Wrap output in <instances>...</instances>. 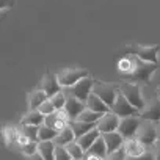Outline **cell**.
<instances>
[{"label": "cell", "mask_w": 160, "mask_h": 160, "mask_svg": "<svg viewBox=\"0 0 160 160\" xmlns=\"http://www.w3.org/2000/svg\"><path fill=\"white\" fill-rule=\"evenodd\" d=\"M107 160H127V155H126L124 148H121V149H118V151H115V152L108 154Z\"/></svg>", "instance_id": "35"}, {"label": "cell", "mask_w": 160, "mask_h": 160, "mask_svg": "<svg viewBox=\"0 0 160 160\" xmlns=\"http://www.w3.org/2000/svg\"><path fill=\"white\" fill-rule=\"evenodd\" d=\"M87 155H98V157H102V158H107L108 157V151H107V144L104 141V137L101 135L94 143L93 146L87 151Z\"/></svg>", "instance_id": "25"}, {"label": "cell", "mask_w": 160, "mask_h": 160, "mask_svg": "<svg viewBox=\"0 0 160 160\" xmlns=\"http://www.w3.org/2000/svg\"><path fill=\"white\" fill-rule=\"evenodd\" d=\"M158 52H160V44H152V46H143L132 42L126 49V55H135L143 61L149 63H158Z\"/></svg>", "instance_id": "2"}, {"label": "cell", "mask_w": 160, "mask_h": 160, "mask_svg": "<svg viewBox=\"0 0 160 160\" xmlns=\"http://www.w3.org/2000/svg\"><path fill=\"white\" fill-rule=\"evenodd\" d=\"M157 96H158V98H160V85H158V87H157Z\"/></svg>", "instance_id": "41"}, {"label": "cell", "mask_w": 160, "mask_h": 160, "mask_svg": "<svg viewBox=\"0 0 160 160\" xmlns=\"http://www.w3.org/2000/svg\"><path fill=\"white\" fill-rule=\"evenodd\" d=\"M57 135H58V132L50 129L49 126H46V124L39 126V141H53Z\"/></svg>", "instance_id": "29"}, {"label": "cell", "mask_w": 160, "mask_h": 160, "mask_svg": "<svg viewBox=\"0 0 160 160\" xmlns=\"http://www.w3.org/2000/svg\"><path fill=\"white\" fill-rule=\"evenodd\" d=\"M47 99H49V96L46 94V91L41 90V88H36V90H33V91L28 93V98H27V101H28V108H30V110H38Z\"/></svg>", "instance_id": "17"}, {"label": "cell", "mask_w": 160, "mask_h": 160, "mask_svg": "<svg viewBox=\"0 0 160 160\" xmlns=\"http://www.w3.org/2000/svg\"><path fill=\"white\" fill-rule=\"evenodd\" d=\"M102 137H104V141H105V144H107V151H108V154H112V152L121 149V148L124 146V141H126L124 137H122L118 130L102 133Z\"/></svg>", "instance_id": "16"}, {"label": "cell", "mask_w": 160, "mask_h": 160, "mask_svg": "<svg viewBox=\"0 0 160 160\" xmlns=\"http://www.w3.org/2000/svg\"><path fill=\"white\" fill-rule=\"evenodd\" d=\"M41 90L46 91V94L49 96V99L52 96H55L57 93H60L61 90H64L61 85H60V80H58V75L47 71L44 75H42V80H41V85H39Z\"/></svg>", "instance_id": "10"}, {"label": "cell", "mask_w": 160, "mask_h": 160, "mask_svg": "<svg viewBox=\"0 0 160 160\" xmlns=\"http://www.w3.org/2000/svg\"><path fill=\"white\" fill-rule=\"evenodd\" d=\"M133 66H135V57L133 55H124L118 61V71H119L121 78H124L126 75H129L133 71Z\"/></svg>", "instance_id": "24"}, {"label": "cell", "mask_w": 160, "mask_h": 160, "mask_svg": "<svg viewBox=\"0 0 160 160\" xmlns=\"http://www.w3.org/2000/svg\"><path fill=\"white\" fill-rule=\"evenodd\" d=\"M55 160H74L64 146H57L55 149Z\"/></svg>", "instance_id": "33"}, {"label": "cell", "mask_w": 160, "mask_h": 160, "mask_svg": "<svg viewBox=\"0 0 160 160\" xmlns=\"http://www.w3.org/2000/svg\"><path fill=\"white\" fill-rule=\"evenodd\" d=\"M64 148L68 149V152L71 154V157H72L74 160H83V158L87 157V152L83 151L82 146L77 143V140L72 141V143H69V144H66Z\"/></svg>", "instance_id": "27"}, {"label": "cell", "mask_w": 160, "mask_h": 160, "mask_svg": "<svg viewBox=\"0 0 160 160\" xmlns=\"http://www.w3.org/2000/svg\"><path fill=\"white\" fill-rule=\"evenodd\" d=\"M155 71H157V63L143 61L138 57H135L133 71L129 75H126L124 80L126 82H132V83H138V85H149L152 82V75L155 74Z\"/></svg>", "instance_id": "1"}, {"label": "cell", "mask_w": 160, "mask_h": 160, "mask_svg": "<svg viewBox=\"0 0 160 160\" xmlns=\"http://www.w3.org/2000/svg\"><path fill=\"white\" fill-rule=\"evenodd\" d=\"M46 122V116L39 110H28L21 118V126H42Z\"/></svg>", "instance_id": "18"}, {"label": "cell", "mask_w": 160, "mask_h": 160, "mask_svg": "<svg viewBox=\"0 0 160 160\" xmlns=\"http://www.w3.org/2000/svg\"><path fill=\"white\" fill-rule=\"evenodd\" d=\"M124 151H126V155L127 158H133V157H138L141 154H144L148 151V148L135 137V138H127L124 141Z\"/></svg>", "instance_id": "15"}, {"label": "cell", "mask_w": 160, "mask_h": 160, "mask_svg": "<svg viewBox=\"0 0 160 160\" xmlns=\"http://www.w3.org/2000/svg\"><path fill=\"white\" fill-rule=\"evenodd\" d=\"M55 149L57 144L53 141H39L38 151L44 157V160H55Z\"/></svg>", "instance_id": "26"}, {"label": "cell", "mask_w": 160, "mask_h": 160, "mask_svg": "<svg viewBox=\"0 0 160 160\" xmlns=\"http://www.w3.org/2000/svg\"><path fill=\"white\" fill-rule=\"evenodd\" d=\"M57 75H58V80H60V85L63 88H71L77 82H80L82 78L88 77L90 72L83 68H68V69L60 71Z\"/></svg>", "instance_id": "6"}, {"label": "cell", "mask_w": 160, "mask_h": 160, "mask_svg": "<svg viewBox=\"0 0 160 160\" xmlns=\"http://www.w3.org/2000/svg\"><path fill=\"white\" fill-rule=\"evenodd\" d=\"M14 2L16 0H0V11H2V14H5L10 8H13Z\"/></svg>", "instance_id": "36"}, {"label": "cell", "mask_w": 160, "mask_h": 160, "mask_svg": "<svg viewBox=\"0 0 160 160\" xmlns=\"http://www.w3.org/2000/svg\"><path fill=\"white\" fill-rule=\"evenodd\" d=\"M87 108H90V110H93V112H98V113H102V115H105V113L110 112V107H108L98 94H94V93L90 94V98H88V101H87Z\"/></svg>", "instance_id": "19"}, {"label": "cell", "mask_w": 160, "mask_h": 160, "mask_svg": "<svg viewBox=\"0 0 160 160\" xmlns=\"http://www.w3.org/2000/svg\"><path fill=\"white\" fill-rule=\"evenodd\" d=\"M102 133H101V130L96 127V129H93V130H90L88 133H85V135H82V137H80V138H77V143L80 144V146H82L83 148V151L87 152L91 146H93V143L101 137Z\"/></svg>", "instance_id": "23"}, {"label": "cell", "mask_w": 160, "mask_h": 160, "mask_svg": "<svg viewBox=\"0 0 160 160\" xmlns=\"http://www.w3.org/2000/svg\"><path fill=\"white\" fill-rule=\"evenodd\" d=\"M141 121H143V119H141L140 116H126V118H121L119 126H118V132L124 137V140H127V138H135Z\"/></svg>", "instance_id": "9"}, {"label": "cell", "mask_w": 160, "mask_h": 160, "mask_svg": "<svg viewBox=\"0 0 160 160\" xmlns=\"http://www.w3.org/2000/svg\"><path fill=\"white\" fill-rule=\"evenodd\" d=\"M94 83H96V80H94L91 75H88V77L82 78L80 82H77L74 87H71V88H64V90H66L69 94L75 96L77 99H80L82 102H85V104H87V101H88L90 94L93 93Z\"/></svg>", "instance_id": "7"}, {"label": "cell", "mask_w": 160, "mask_h": 160, "mask_svg": "<svg viewBox=\"0 0 160 160\" xmlns=\"http://www.w3.org/2000/svg\"><path fill=\"white\" fill-rule=\"evenodd\" d=\"M140 118L144 121L160 122V98H154L146 104V107L140 112Z\"/></svg>", "instance_id": "13"}, {"label": "cell", "mask_w": 160, "mask_h": 160, "mask_svg": "<svg viewBox=\"0 0 160 160\" xmlns=\"http://www.w3.org/2000/svg\"><path fill=\"white\" fill-rule=\"evenodd\" d=\"M158 124V133H160V122H157Z\"/></svg>", "instance_id": "42"}, {"label": "cell", "mask_w": 160, "mask_h": 160, "mask_svg": "<svg viewBox=\"0 0 160 160\" xmlns=\"http://www.w3.org/2000/svg\"><path fill=\"white\" fill-rule=\"evenodd\" d=\"M21 132L30 141H39V127L38 126H21Z\"/></svg>", "instance_id": "30"}, {"label": "cell", "mask_w": 160, "mask_h": 160, "mask_svg": "<svg viewBox=\"0 0 160 160\" xmlns=\"http://www.w3.org/2000/svg\"><path fill=\"white\" fill-rule=\"evenodd\" d=\"M38 110H39V112H41L44 116H49V115H52V113H53L57 108L53 107V104L50 102V99H47V101H46V102H44V104H42V105H41Z\"/></svg>", "instance_id": "34"}, {"label": "cell", "mask_w": 160, "mask_h": 160, "mask_svg": "<svg viewBox=\"0 0 160 160\" xmlns=\"http://www.w3.org/2000/svg\"><path fill=\"white\" fill-rule=\"evenodd\" d=\"M69 124H71V127H72V130L75 133V138H80L82 135H85L90 130L98 127V124H94V122H85V121H78V119H74Z\"/></svg>", "instance_id": "22"}, {"label": "cell", "mask_w": 160, "mask_h": 160, "mask_svg": "<svg viewBox=\"0 0 160 160\" xmlns=\"http://www.w3.org/2000/svg\"><path fill=\"white\" fill-rule=\"evenodd\" d=\"M137 138L146 146V148H152L155 144V141L160 138L158 133V124L152 122V121H141L138 132H137Z\"/></svg>", "instance_id": "4"}, {"label": "cell", "mask_w": 160, "mask_h": 160, "mask_svg": "<svg viewBox=\"0 0 160 160\" xmlns=\"http://www.w3.org/2000/svg\"><path fill=\"white\" fill-rule=\"evenodd\" d=\"M151 149H152V152H154V155H155V160H160V138L155 141V144H154Z\"/></svg>", "instance_id": "38"}, {"label": "cell", "mask_w": 160, "mask_h": 160, "mask_svg": "<svg viewBox=\"0 0 160 160\" xmlns=\"http://www.w3.org/2000/svg\"><path fill=\"white\" fill-rule=\"evenodd\" d=\"M38 146H39V141H30V143H27L25 146H22L19 151H21L25 157H28V155L38 152Z\"/></svg>", "instance_id": "32"}, {"label": "cell", "mask_w": 160, "mask_h": 160, "mask_svg": "<svg viewBox=\"0 0 160 160\" xmlns=\"http://www.w3.org/2000/svg\"><path fill=\"white\" fill-rule=\"evenodd\" d=\"M25 160H44V157H42V155H41V152L38 151V152H35V154H32V155L25 157Z\"/></svg>", "instance_id": "39"}, {"label": "cell", "mask_w": 160, "mask_h": 160, "mask_svg": "<svg viewBox=\"0 0 160 160\" xmlns=\"http://www.w3.org/2000/svg\"><path fill=\"white\" fill-rule=\"evenodd\" d=\"M66 99H68V94H66V90H61L60 93H57L55 96L50 98V102L53 104V107L57 110H63L64 105H66Z\"/></svg>", "instance_id": "31"}, {"label": "cell", "mask_w": 160, "mask_h": 160, "mask_svg": "<svg viewBox=\"0 0 160 160\" xmlns=\"http://www.w3.org/2000/svg\"><path fill=\"white\" fill-rule=\"evenodd\" d=\"M69 122H71V119H69V116L66 115L64 110H55L52 115L46 116V122H44V124L49 126L50 129L60 132V130H63L66 126H69Z\"/></svg>", "instance_id": "12"}, {"label": "cell", "mask_w": 160, "mask_h": 160, "mask_svg": "<svg viewBox=\"0 0 160 160\" xmlns=\"http://www.w3.org/2000/svg\"><path fill=\"white\" fill-rule=\"evenodd\" d=\"M110 112H113V113H115L116 116H119V118H126V116H140V112L126 99V96H124L121 91H119V94H118L115 104L112 105Z\"/></svg>", "instance_id": "8"}, {"label": "cell", "mask_w": 160, "mask_h": 160, "mask_svg": "<svg viewBox=\"0 0 160 160\" xmlns=\"http://www.w3.org/2000/svg\"><path fill=\"white\" fill-rule=\"evenodd\" d=\"M119 121H121L119 116H116L113 112H108V113L102 115V118L99 119V122H98V129L101 130V133L115 132V130H118Z\"/></svg>", "instance_id": "14"}, {"label": "cell", "mask_w": 160, "mask_h": 160, "mask_svg": "<svg viewBox=\"0 0 160 160\" xmlns=\"http://www.w3.org/2000/svg\"><path fill=\"white\" fill-rule=\"evenodd\" d=\"M93 93L98 94L112 108V105L115 104V101L119 94V83H107V82H98L96 80Z\"/></svg>", "instance_id": "5"}, {"label": "cell", "mask_w": 160, "mask_h": 160, "mask_svg": "<svg viewBox=\"0 0 160 160\" xmlns=\"http://www.w3.org/2000/svg\"><path fill=\"white\" fill-rule=\"evenodd\" d=\"M75 140H77V138H75V133H74V130H72V127H71V124H69V126H66L63 130L58 132V135L55 137L53 143H55L57 146H66V144H69V143H72V141H75Z\"/></svg>", "instance_id": "21"}, {"label": "cell", "mask_w": 160, "mask_h": 160, "mask_svg": "<svg viewBox=\"0 0 160 160\" xmlns=\"http://www.w3.org/2000/svg\"><path fill=\"white\" fill-rule=\"evenodd\" d=\"M2 135H3V141H5V146H7V148L18 146L19 127H14V126H3Z\"/></svg>", "instance_id": "20"}, {"label": "cell", "mask_w": 160, "mask_h": 160, "mask_svg": "<svg viewBox=\"0 0 160 160\" xmlns=\"http://www.w3.org/2000/svg\"><path fill=\"white\" fill-rule=\"evenodd\" d=\"M66 94H68V99H66V105H64L63 110L66 112V115L69 116V119L74 121V119H77L80 116V113L87 108V104L82 102L80 99H77L75 96L69 94L68 91H66Z\"/></svg>", "instance_id": "11"}, {"label": "cell", "mask_w": 160, "mask_h": 160, "mask_svg": "<svg viewBox=\"0 0 160 160\" xmlns=\"http://www.w3.org/2000/svg\"><path fill=\"white\" fill-rule=\"evenodd\" d=\"M101 118H102V113H98V112H93L90 108H85L82 113H80V116L77 119L78 121H85V122H94V124H98Z\"/></svg>", "instance_id": "28"}, {"label": "cell", "mask_w": 160, "mask_h": 160, "mask_svg": "<svg viewBox=\"0 0 160 160\" xmlns=\"http://www.w3.org/2000/svg\"><path fill=\"white\" fill-rule=\"evenodd\" d=\"M127 160H155V155H154V152H152V149H151V151H146L144 154H141V155H138V157L127 158Z\"/></svg>", "instance_id": "37"}, {"label": "cell", "mask_w": 160, "mask_h": 160, "mask_svg": "<svg viewBox=\"0 0 160 160\" xmlns=\"http://www.w3.org/2000/svg\"><path fill=\"white\" fill-rule=\"evenodd\" d=\"M83 160H85V158H83Z\"/></svg>", "instance_id": "43"}, {"label": "cell", "mask_w": 160, "mask_h": 160, "mask_svg": "<svg viewBox=\"0 0 160 160\" xmlns=\"http://www.w3.org/2000/svg\"><path fill=\"white\" fill-rule=\"evenodd\" d=\"M85 160H107V158H102V157H98V155H87Z\"/></svg>", "instance_id": "40"}, {"label": "cell", "mask_w": 160, "mask_h": 160, "mask_svg": "<svg viewBox=\"0 0 160 160\" xmlns=\"http://www.w3.org/2000/svg\"><path fill=\"white\" fill-rule=\"evenodd\" d=\"M119 91L126 96V99L138 110L141 112L144 107H146V101L143 98V93H141V85L138 83H132V82H126V80H122V82L119 83Z\"/></svg>", "instance_id": "3"}]
</instances>
